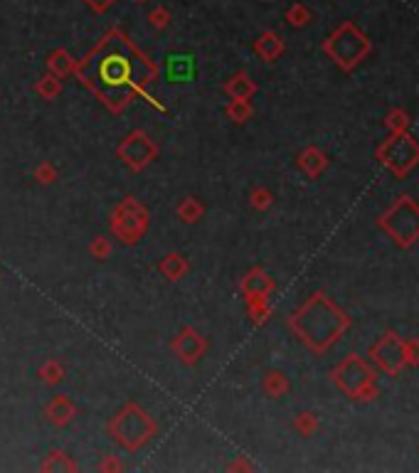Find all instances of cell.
<instances>
[{"label":"cell","instance_id":"cell-28","mask_svg":"<svg viewBox=\"0 0 419 473\" xmlns=\"http://www.w3.org/2000/svg\"><path fill=\"white\" fill-rule=\"evenodd\" d=\"M385 126L392 133H402L409 128V114L404 109H392L387 116H385Z\"/></svg>","mask_w":419,"mask_h":473},{"label":"cell","instance_id":"cell-21","mask_svg":"<svg viewBox=\"0 0 419 473\" xmlns=\"http://www.w3.org/2000/svg\"><path fill=\"white\" fill-rule=\"evenodd\" d=\"M175 215L178 220H182L185 225H195V222H200L202 215H205V205H202L197 197L187 195L185 200H180V205L175 207Z\"/></svg>","mask_w":419,"mask_h":473},{"label":"cell","instance_id":"cell-25","mask_svg":"<svg viewBox=\"0 0 419 473\" xmlns=\"http://www.w3.org/2000/svg\"><path fill=\"white\" fill-rule=\"evenodd\" d=\"M35 91L45 101H55L57 96L62 94V79H57L55 74H50V72H47V74L42 76V79L35 81Z\"/></svg>","mask_w":419,"mask_h":473},{"label":"cell","instance_id":"cell-12","mask_svg":"<svg viewBox=\"0 0 419 473\" xmlns=\"http://www.w3.org/2000/svg\"><path fill=\"white\" fill-rule=\"evenodd\" d=\"M77 412H79V409H77L74 399H72L69 394H55V397L45 404V419L57 429L69 427V424L74 422Z\"/></svg>","mask_w":419,"mask_h":473},{"label":"cell","instance_id":"cell-2","mask_svg":"<svg viewBox=\"0 0 419 473\" xmlns=\"http://www.w3.org/2000/svg\"><path fill=\"white\" fill-rule=\"evenodd\" d=\"M288 328L308 350L328 352L350 328V318L324 291H316L288 316Z\"/></svg>","mask_w":419,"mask_h":473},{"label":"cell","instance_id":"cell-4","mask_svg":"<svg viewBox=\"0 0 419 473\" xmlns=\"http://www.w3.org/2000/svg\"><path fill=\"white\" fill-rule=\"evenodd\" d=\"M370 50H373L370 37L355 22H340L324 40V52L343 72H353L370 55Z\"/></svg>","mask_w":419,"mask_h":473},{"label":"cell","instance_id":"cell-16","mask_svg":"<svg viewBox=\"0 0 419 473\" xmlns=\"http://www.w3.org/2000/svg\"><path fill=\"white\" fill-rule=\"evenodd\" d=\"M298 168H301L303 173H306L308 178H319L321 173L328 168V156H326L321 148L316 146H308L301 151V156H298Z\"/></svg>","mask_w":419,"mask_h":473},{"label":"cell","instance_id":"cell-1","mask_svg":"<svg viewBox=\"0 0 419 473\" xmlns=\"http://www.w3.org/2000/svg\"><path fill=\"white\" fill-rule=\"evenodd\" d=\"M74 76L101 106H107L112 114H121L136 96L153 101L148 89L158 81L161 69L146 52H141L128 32L117 25L107 35H101L96 45L77 62ZM153 106L166 111L158 101H153Z\"/></svg>","mask_w":419,"mask_h":473},{"label":"cell","instance_id":"cell-27","mask_svg":"<svg viewBox=\"0 0 419 473\" xmlns=\"http://www.w3.org/2000/svg\"><path fill=\"white\" fill-rule=\"evenodd\" d=\"M284 18H286V22L291 27H306L308 22H311V11H308L303 3H293Z\"/></svg>","mask_w":419,"mask_h":473},{"label":"cell","instance_id":"cell-31","mask_svg":"<svg viewBox=\"0 0 419 473\" xmlns=\"http://www.w3.org/2000/svg\"><path fill=\"white\" fill-rule=\"evenodd\" d=\"M249 202H252L254 210L264 212V210H269V207L274 205V192L267 190V187H254L252 195H249Z\"/></svg>","mask_w":419,"mask_h":473},{"label":"cell","instance_id":"cell-29","mask_svg":"<svg viewBox=\"0 0 419 473\" xmlns=\"http://www.w3.org/2000/svg\"><path fill=\"white\" fill-rule=\"evenodd\" d=\"M89 254L94 259H99V262H104V259H109L114 254V244L112 239H107V236H94L89 244Z\"/></svg>","mask_w":419,"mask_h":473},{"label":"cell","instance_id":"cell-17","mask_svg":"<svg viewBox=\"0 0 419 473\" xmlns=\"http://www.w3.org/2000/svg\"><path fill=\"white\" fill-rule=\"evenodd\" d=\"M158 272H161L168 281H180V279H185L187 274H190V262H187V257H182V254L171 252L158 262Z\"/></svg>","mask_w":419,"mask_h":473},{"label":"cell","instance_id":"cell-34","mask_svg":"<svg viewBox=\"0 0 419 473\" xmlns=\"http://www.w3.org/2000/svg\"><path fill=\"white\" fill-rule=\"evenodd\" d=\"M96 471H101V473L124 471V461H119V456H114V453H107V456H104L99 463H96Z\"/></svg>","mask_w":419,"mask_h":473},{"label":"cell","instance_id":"cell-30","mask_svg":"<svg viewBox=\"0 0 419 473\" xmlns=\"http://www.w3.org/2000/svg\"><path fill=\"white\" fill-rule=\"evenodd\" d=\"M148 22H151L153 30H166V27L173 22V13L168 11L166 6H158V8H153V11L148 13Z\"/></svg>","mask_w":419,"mask_h":473},{"label":"cell","instance_id":"cell-8","mask_svg":"<svg viewBox=\"0 0 419 473\" xmlns=\"http://www.w3.org/2000/svg\"><path fill=\"white\" fill-rule=\"evenodd\" d=\"M378 161L383 163L387 171H392L397 178H404L407 173H412L419 166V143L414 136H409L407 131L392 133L390 138H385L375 151Z\"/></svg>","mask_w":419,"mask_h":473},{"label":"cell","instance_id":"cell-37","mask_svg":"<svg viewBox=\"0 0 419 473\" xmlns=\"http://www.w3.org/2000/svg\"><path fill=\"white\" fill-rule=\"evenodd\" d=\"M136 3H146V0H136Z\"/></svg>","mask_w":419,"mask_h":473},{"label":"cell","instance_id":"cell-26","mask_svg":"<svg viewBox=\"0 0 419 473\" xmlns=\"http://www.w3.org/2000/svg\"><path fill=\"white\" fill-rule=\"evenodd\" d=\"M319 417L316 414H311V412H301V414H296V419H293V429H296L301 437H313V434L319 432Z\"/></svg>","mask_w":419,"mask_h":473},{"label":"cell","instance_id":"cell-23","mask_svg":"<svg viewBox=\"0 0 419 473\" xmlns=\"http://www.w3.org/2000/svg\"><path fill=\"white\" fill-rule=\"evenodd\" d=\"M225 116H227L232 124H247L254 116V106L249 99H232L227 106H225Z\"/></svg>","mask_w":419,"mask_h":473},{"label":"cell","instance_id":"cell-32","mask_svg":"<svg viewBox=\"0 0 419 473\" xmlns=\"http://www.w3.org/2000/svg\"><path fill=\"white\" fill-rule=\"evenodd\" d=\"M35 180L40 182V185H52V182L57 180V168H55V163H50V161L40 163V166L35 168Z\"/></svg>","mask_w":419,"mask_h":473},{"label":"cell","instance_id":"cell-35","mask_svg":"<svg viewBox=\"0 0 419 473\" xmlns=\"http://www.w3.org/2000/svg\"><path fill=\"white\" fill-rule=\"evenodd\" d=\"M84 3L91 13H96V15H104V13H109L114 6H117V0H84Z\"/></svg>","mask_w":419,"mask_h":473},{"label":"cell","instance_id":"cell-5","mask_svg":"<svg viewBox=\"0 0 419 473\" xmlns=\"http://www.w3.org/2000/svg\"><path fill=\"white\" fill-rule=\"evenodd\" d=\"M333 385L350 399L358 402H373L378 397V380H375V370L365 363L360 355L350 352L348 358H343L331 373Z\"/></svg>","mask_w":419,"mask_h":473},{"label":"cell","instance_id":"cell-10","mask_svg":"<svg viewBox=\"0 0 419 473\" xmlns=\"http://www.w3.org/2000/svg\"><path fill=\"white\" fill-rule=\"evenodd\" d=\"M370 358H373V363L378 365L383 373H387L394 378V375H399L404 368H407V363H404V340L394 331H387L373 345Z\"/></svg>","mask_w":419,"mask_h":473},{"label":"cell","instance_id":"cell-20","mask_svg":"<svg viewBox=\"0 0 419 473\" xmlns=\"http://www.w3.org/2000/svg\"><path fill=\"white\" fill-rule=\"evenodd\" d=\"M288 389H291V382H288L286 375L279 373V370H269V373L262 378V392L267 394L269 399H281V397H286Z\"/></svg>","mask_w":419,"mask_h":473},{"label":"cell","instance_id":"cell-36","mask_svg":"<svg viewBox=\"0 0 419 473\" xmlns=\"http://www.w3.org/2000/svg\"><path fill=\"white\" fill-rule=\"evenodd\" d=\"M230 471H252V463H247V461H242V458H239V461H234V463H230Z\"/></svg>","mask_w":419,"mask_h":473},{"label":"cell","instance_id":"cell-15","mask_svg":"<svg viewBox=\"0 0 419 473\" xmlns=\"http://www.w3.org/2000/svg\"><path fill=\"white\" fill-rule=\"evenodd\" d=\"M222 91L230 96V99H252V96L259 91V86L247 72H237V74H232L227 81H225Z\"/></svg>","mask_w":419,"mask_h":473},{"label":"cell","instance_id":"cell-22","mask_svg":"<svg viewBox=\"0 0 419 473\" xmlns=\"http://www.w3.org/2000/svg\"><path fill=\"white\" fill-rule=\"evenodd\" d=\"M247 303V316L254 326H264V323L272 318V303H269V296H257V298H249Z\"/></svg>","mask_w":419,"mask_h":473},{"label":"cell","instance_id":"cell-7","mask_svg":"<svg viewBox=\"0 0 419 473\" xmlns=\"http://www.w3.org/2000/svg\"><path fill=\"white\" fill-rule=\"evenodd\" d=\"M380 229L387 232L397 247H412L419 242V205L412 197L402 195L383 217L378 220Z\"/></svg>","mask_w":419,"mask_h":473},{"label":"cell","instance_id":"cell-33","mask_svg":"<svg viewBox=\"0 0 419 473\" xmlns=\"http://www.w3.org/2000/svg\"><path fill=\"white\" fill-rule=\"evenodd\" d=\"M404 363H407L409 368H417L419 365V338L404 340Z\"/></svg>","mask_w":419,"mask_h":473},{"label":"cell","instance_id":"cell-11","mask_svg":"<svg viewBox=\"0 0 419 473\" xmlns=\"http://www.w3.org/2000/svg\"><path fill=\"white\" fill-rule=\"evenodd\" d=\"M207 347H210L207 338L202 335L200 331H195L192 326L180 328V333L171 340L173 355H175L182 365H197L207 355Z\"/></svg>","mask_w":419,"mask_h":473},{"label":"cell","instance_id":"cell-19","mask_svg":"<svg viewBox=\"0 0 419 473\" xmlns=\"http://www.w3.org/2000/svg\"><path fill=\"white\" fill-rule=\"evenodd\" d=\"M77 461L62 448H52L50 453L45 456V461L40 463V471L45 473H74L77 471Z\"/></svg>","mask_w":419,"mask_h":473},{"label":"cell","instance_id":"cell-18","mask_svg":"<svg viewBox=\"0 0 419 473\" xmlns=\"http://www.w3.org/2000/svg\"><path fill=\"white\" fill-rule=\"evenodd\" d=\"M45 65H47V72H50V74H55L57 79L65 81L69 74H74V65H77V60L69 55V52L65 50V47H57V50H52V52H50V57H47Z\"/></svg>","mask_w":419,"mask_h":473},{"label":"cell","instance_id":"cell-3","mask_svg":"<svg viewBox=\"0 0 419 473\" xmlns=\"http://www.w3.org/2000/svg\"><path fill=\"white\" fill-rule=\"evenodd\" d=\"M107 434L112 437L114 444H119L126 451H141L143 446L156 439L158 434V422L136 402H128L109 419Z\"/></svg>","mask_w":419,"mask_h":473},{"label":"cell","instance_id":"cell-13","mask_svg":"<svg viewBox=\"0 0 419 473\" xmlns=\"http://www.w3.org/2000/svg\"><path fill=\"white\" fill-rule=\"evenodd\" d=\"M274 288H277V284H274V279L262 267L249 269L242 277V281H239V293L244 296V301L257 296H272Z\"/></svg>","mask_w":419,"mask_h":473},{"label":"cell","instance_id":"cell-14","mask_svg":"<svg viewBox=\"0 0 419 473\" xmlns=\"http://www.w3.org/2000/svg\"><path fill=\"white\" fill-rule=\"evenodd\" d=\"M284 50H286V45H284V37L279 35V32L267 30L254 40V52H257L259 60L267 62V65L277 62L279 57L284 55Z\"/></svg>","mask_w":419,"mask_h":473},{"label":"cell","instance_id":"cell-24","mask_svg":"<svg viewBox=\"0 0 419 473\" xmlns=\"http://www.w3.org/2000/svg\"><path fill=\"white\" fill-rule=\"evenodd\" d=\"M65 365L60 363V360H55V358H50V360H45V363L37 368V378L42 380L45 385H50V387H55V385H60L62 380H65Z\"/></svg>","mask_w":419,"mask_h":473},{"label":"cell","instance_id":"cell-9","mask_svg":"<svg viewBox=\"0 0 419 473\" xmlns=\"http://www.w3.org/2000/svg\"><path fill=\"white\" fill-rule=\"evenodd\" d=\"M158 156H161V148H158V143L153 141V138L148 136L146 131H141V128H136V131L128 133V136L124 138V141L119 143V148H117V158L126 168H131L133 173L148 168Z\"/></svg>","mask_w":419,"mask_h":473},{"label":"cell","instance_id":"cell-6","mask_svg":"<svg viewBox=\"0 0 419 473\" xmlns=\"http://www.w3.org/2000/svg\"><path fill=\"white\" fill-rule=\"evenodd\" d=\"M109 227H112V234L121 244L136 247L146 236L148 227H151V212H148V207L141 200L128 195L114 207L112 217H109Z\"/></svg>","mask_w":419,"mask_h":473}]
</instances>
